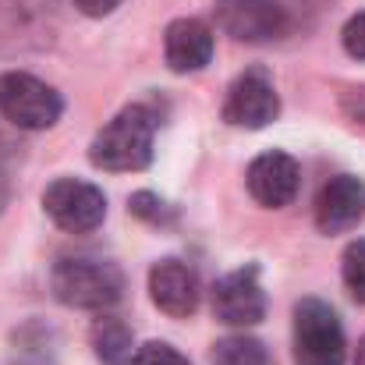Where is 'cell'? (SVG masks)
I'll return each mask as SVG.
<instances>
[{"instance_id":"52a82bcc","label":"cell","mask_w":365,"mask_h":365,"mask_svg":"<svg viewBox=\"0 0 365 365\" xmlns=\"http://www.w3.org/2000/svg\"><path fill=\"white\" fill-rule=\"evenodd\" d=\"M277 114H280V96H277L273 78L262 68H248L231 82L227 100H224V121L231 128L259 131L277 121Z\"/></svg>"},{"instance_id":"ba28073f","label":"cell","mask_w":365,"mask_h":365,"mask_svg":"<svg viewBox=\"0 0 365 365\" xmlns=\"http://www.w3.org/2000/svg\"><path fill=\"white\" fill-rule=\"evenodd\" d=\"M213 316L227 327H255L266 319V291L259 266H242L213 284Z\"/></svg>"},{"instance_id":"3957f363","label":"cell","mask_w":365,"mask_h":365,"mask_svg":"<svg viewBox=\"0 0 365 365\" xmlns=\"http://www.w3.org/2000/svg\"><path fill=\"white\" fill-rule=\"evenodd\" d=\"M344 327L319 298L294 305V365H344Z\"/></svg>"},{"instance_id":"9a60e30c","label":"cell","mask_w":365,"mask_h":365,"mask_svg":"<svg viewBox=\"0 0 365 365\" xmlns=\"http://www.w3.org/2000/svg\"><path fill=\"white\" fill-rule=\"evenodd\" d=\"M341 277H344V287L355 302L365 305V238L351 242L344 248V259H341Z\"/></svg>"},{"instance_id":"5bb4252c","label":"cell","mask_w":365,"mask_h":365,"mask_svg":"<svg viewBox=\"0 0 365 365\" xmlns=\"http://www.w3.org/2000/svg\"><path fill=\"white\" fill-rule=\"evenodd\" d=\"M213 365H273L269 351L255 337H224L213 344Z\"/></svg>"},{"instance_id":"ac0fdd59","label":"cell","mask_w":365,"mask_h":365,"mask_svg":"<svg viewBox=\"0 0 365 365\" xmlns=\"http://www.w3.org/2000/svg\"><path fill=\"white\" fill-rule=\"evenodd\" d=\"M341 43H344V53L355 57V61H365V11L351 14L341 29Z\"/></svg>"},{"instance_id":"7c38bea8","label":"cell","mask_w":365,"mask_h":365,"mask_svg":"<svg viewBox=\"0 0 365 365\" xmlns=\"http://www.w3.org/2000/svg\"><path fill=\"white\" fill-rule=\"evenodd\" d=\"M163 53H167L170 71H178V75L202 71L213 61V29L199 18H178L167 25Z\"/></svg>"},{"instance_id":"44dd1931","label":"cell","mask_w":365,"mask_h":365,"mask_svg":"<svg viewBox=\"0 0 365 365\" xmlns=\"http://www.w3.org/2000/svg\"><path fill=\"white\" fill-rule=\"evenodd\" d=\"M7 199H11V185H7V178L0 174V213H4V206H7Z\"/></svg>"},{"instance_id":"30bf717a","label":"cell","mask_w":365,"mask_h":365,"mask_svg":"<svg viewBox=\"0 0 365 365\" xmlns=\"http://www.w3.org/2000/svg\"><path fill=\"white\" fill-rule=\"evenodd\" d=\"M365 220V181L355 174L330 178L316 195V227L323 235H348Z\"/></svg>"},{"instance_id":"6da1fadb","label":"cell","mask_w":365,"mask_h":365,"mask_svg":"<svg viewBox=\"0 0 365 365\" xmlns=\"http://www.w3.org/2000/svg\"><path fill=\"white\" fill-rule=\"evenodd\" d=\"M153 135H156V118L145 107H124L114 121H107L93 145H89V160L100 170L110 174H131V170H145L153 163Z\"/></svg>"},{"instance_id":"e0dca14e","label":"cell","mask_w":365,"mask_h":365,"mask_svg":"<svg viewBox=\"0 0 365 365\" xmlns=\"http://www.w3.org/2000/svg\"><path fill=\"white\" fill-rule=\"evenodd\" d=\"M131 213L138 217V220H145V224H167L170 220V210H167V202L160 199V195H153V192H138V195H131Z\"/></svg>"},{"instance_id":"8fae6325","label":"cell","mask_w":365,"mask_h":365,"mask_svg":"<svg viewBox=\"0 0 365 365\" xmlns=\"http://www.w3.org/2000/svg\"><path fill=\"white\" fill-rule=\"evenodd\" d=\"M199 277L181 259H160L149 269V298L170 319H188L199 309Z\"/></svg>"},{"instance_id":"7402d4cb","label":"cell","mask_w":365,"mask_h":365,"mask_svg":"<svg viewBox=\"0 0 365 365\" xmlns=\"http://www.w3.org/2000/svg\"><path fill=\"white\" fill-rule=\"evenodd\" d=\"M355 365H365V337L359 341V351H355Z\"/></svg>"},{"instance_id":"277c9868","label":"cell","mask_w":365,"mask_h":365,"mask_svg":"<svg viewBox=\"0 0 365 365\" xmlns=\"http://www.w3.org/2000/svg\"><path fill=\"white\" fill-rule=\"evenodd\" d=\"M0 114L14 128L43 131L53 128L64 114V100L53 86L39 82L29 71H7L0 75Z\"/></svg>"},{"instance_id":"d6986e66","label":"cell","mask_w":365,"mask_h":365,"mask_svg":"<svg viewBox=\"0 0 365 365\" xmlns=\"http://www.w3.org/2000/svg\"><path fill=\"white\" fill-rule=\"evenodd\" d=\"M124 0H75V7L82 11V14H89V18H103V14H110L114 7H121Z\"/></svg>"},{"instance_id":"8992f818","label":"cell","mask_w":365,"mask_h":365,"mask_svg":"<svg viewBox=\"0 0 365 365\" xmlns=\"http://www.w3.org/2000/svg\"><path fill=\"white\" fill-rule=\"evenodd\" d=\"M217 25L238 43H273L287 32V11L280 0H217Z\"/></svg>"},{"instance_id":"7a4b0ae2","label":"cell","mask_w":365,"mask_h":365,"mask_svg":"<svg viewBox=\"0 0 365 365\" xmlns=\"http://www.w3.org/2000/svg\"><path fill=\"white\" fill-rule=\"evenodd\" d=\"M50 287L61 305L68 309H86V312H103L118 305L124 294V273L107 259H89V255H64L53 273Z\"/></svg>"},{"instance_id":"2e32d148","label":"cell","mask_w":365,"mask_h":365,"mask_svg":"<svg viewBox=\"0 0 365 365\" xmlns=\"http://www.w3.org/2000/svg\"><path fill=\"white\" fill-rule=\"evenodd\" d=\"M131 365H192V362H188L174 344H167V341H149V344L135 348Z\"/></svg>"},{"instance_id":"5b68a950","label":"cell","mask_w":365,"mask_h":365,"mask_svg":"<svg viewBox=\"0 0 365 365\" xmlns=\"http://www.w3.org/2000/svg\"><path fill=\"white\" fill-rule=\"evenodd\" d=\"M46 217L68 235H93L107 220V195L78 178H57L43 192Z\"/></svg>"},{"instance_id":"ffe728a7","label":"cell","mask_w":365,"mask_h":365,"mask_svg":"<svg viewBox=\"0 0 365 365\" xmlns=\"http://www.w3.org/2000/svg\"><path fill=\"white\" fill-rule=\"evenodd\" d=\"M344 110H348L355 121L365 124V89H351V93L344 96Z\"/></svg>"},{"instance_id":"4fadbf2b","label":"cell","mask_w":365,"mask_h":365,"mask_svg":"<svg viewBox=\"0 0 365 365\" xmlns=\"http://www.w3.org/2000/svg\"><path fill=\"white\" fill-rule=\"evenodd\" d=\"M93 351H96V359L103 365H131V359H135V337H131V330L124 327L121 319L103 316L93 327Z\"/></svg>"},{"instance_id":"9c48e42d","label":"cell","mask_w":365,"mask_h":365,"mask_svg":"<svg viewBox=\"0 0 365 365\" xmlns=\"http://www.w3.org/2000/svg\"><path fill=\"white\" fill-rule=\"evenodd\" d=\"M245 185L252 192V199L266 210H284L294 202L298 195V185H302V170H298V160L280 153V149H269L262 156H255L248 163V174H245Z\"/></svg>"}]
</instances>
